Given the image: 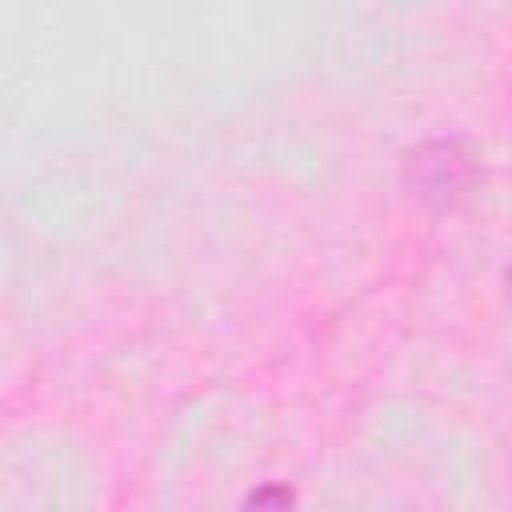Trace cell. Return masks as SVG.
<instances>
[{"label":"cell","instance_id":"obj_1","mask_svg":"<svg viewBox=\"0 0 512 512\" xmlns=\"http://www.w3.org/2000/svg\"><path fill=\"white\" fill-rule=\"evenodd\" d=\"M484 176L480 148L472 140H428L404 160V184L416 200L448 208L464 200Z\"/></svg>","mask_w":512,"mask_h":512},{"label":"cell","instance_id":"obj_2","mask_svg":"<svg viewBox=\"0 0 512 512\" xmlns=\"http://www.w3.org/2000/svg\"><path fill=\"white\" fill-rule=\"evenodd\" d=\"M236 512H296V492H292V484H284V480H268V484L252 488V492L240 500Z\"/></svg>","mask_w":512,"mask_h":512}]
</instances>
